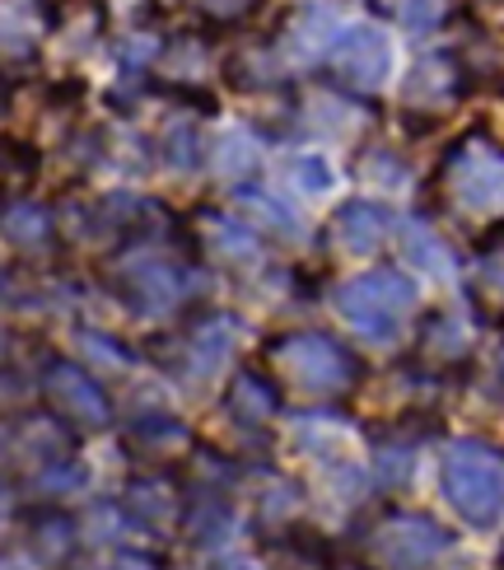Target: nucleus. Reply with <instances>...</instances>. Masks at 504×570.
I'll return each instance as SVG.
<instances>
[{"label":"nucleus","instance_id":"nucleus-1","mask_svg":"<svg viewBox=\"0 0 504 570\" xmlns=\"http://www.w3.org/2000/svg\"><path fill=\"white\" fill-rule=\"evenodd\" d=\"M444 491L463 519L495 524L504 510V459L491 444H476V440L453 444L444 459Z\"/></svg>","mask_w":504,"mask_h":570},{"label":"nucleus","instance_id":"nucleus-2","mask_svg":"<svg viewBox=\"0 0 504 570\" xmlns=\"http://www.w3.org/2000/svg\"><path fill=\"white\" fill-rule=\"evenodd\" d=\"M336 308H342V318L350 327L369 332V337L383 342V337H393L397 323L416 308V285L393 267L365 272V276H355L336 291Z\"/></svg>","mask_w":504,"mask_h":570},{"label":"nucleus","instance_id":"nucleus-3","mask_svg":"<svg viewBox=\"0 0 504 570\" xmlns=\"http://www.w3.org/2000/svg\"><path fill=\"white\" fill-rule=\"evenodd\" d=\"M271 365L285 384H295L304 393H332L350 379V361L342 355V346L318 337V332H295V337H280L271 351Z\"/></svg>","mask_w":504,"mask_h":570},{"label":"nucleus","instance_id":"nucleus-4","mask_svg":"<svg viewBox=\"0 0 504 570\" xmlns=\"http://www.w3.org/2000/svg\"><path fill=\"white\" fill-rule=\"evenodd\" d=\"M448 183H453V202L472 216L504 206V155L491 146H463L448 164Z\"/></svg>","mask_w":504,"mask_h":570},{"label":"nucleus","instance_id":"nucleus-5","mask_svg":"<svg viewBox=\"0 0 504 570\" xmlns=\"http://www.w3.org/2000/svg\"><path fill=\"white\" fill-rule=\"evenodd\" d=\"M332 57H336V76L355 89H378L393 76V42L378 23H350V29H342Z\"/></svg>","mask_w":504,"mask_h":570},{"label":"nucleus","instance_id":"nucleus-6","mask_svg":"<svg viewBox=\"0 0 504 570\" xmlns=\"http://www.w3.org/2000/svg\"><path fill=\"white\" fill-rule=\"evenodd\" d=\"M448 548L439 524H429L421 514H397L378 529V557L388 566H425Z\"/></svg>","mask_w":504,"mask_h":570},{"label":"nucleus","instance_id":"nucleus-7","mask_svg":"<svg viewBox=\"0 0 504 570\" xmlns=\"http://www.w3.org/2000/svg\"><path fill=\"white\" fill-rule=\"evenodd\" d=\"M42 393H47V402H52L61 416L80 421V425H103V421H108V397H103V389L93 384L85 370H76V365H52V370H47Z\"/></svg>","mask_w":504,"mask_h":570},{"label":"nucleus","instance_id":"nucleus-8","mask_svg":"<svg viewBox=\"0 0 504 570\" xmlns=\"http://www.w3.org/2000/svg\"><path fill=\"white\" fill-rule=\"evenodd\" d=\"M336 248L350 253V257H369L378 244H383V234H388V216L374 206V202H350L336 210Z\"/></svg>","mask_w":504,"mask_h":570},{"label":"nucleus","instance_id":"nucleus-9","mask_svg":"<svg viewBox=\"0 0 504 570\" xmlns=\"http://www.w3.org/2000/svg\"><path fill=\"white\" fill-rule=\"evenodd\" d=\"M336 38H342L336 14L327 6H304L285 29V52H290V61H318L327 47H336Z\"/></svg>","mask_w":504,"mask_h":570},{"label":"nucleus","instance_id":"nucleus-10","mask_svg":"<svg viewBox=\"0 0 504 570\" xmlns=\"http://www.w3.org/2000/svg\"><path fill=\"white\" fill-rule=\"evenodd\" d=\"M122 285H127V295L146 308V314H159V308H174L178 299V276L174 267H164V263H150V257H136V263L122 267Z\"/></svg>","mask_w":504,"mask_h":570},{"label":"nucleus","instance_id":"nucleus-11","mask_svg":"<svg viewBox=\"0 0 504 570\" xmlns=\"http://www.w3.org/2000/svg\"><path fill=\"white\" fill-rule=\"evenodd\" d=\"M402 253L412 257L425 276H435V281L453 276V257H448V248L435 239V229H429L425 220H406L402 225Z\"/></svg>","mask_w":504,"mask_h":570},{"label":"nucleus","instance_id":"nucleus-12","mask_svg":"<svg viewBox=\"0 0 504 570\" xmlns=\"http://www.w3.org/2000/svg\"><path fill=\"white\" fill-rule=\"evenodd\" d=\"M229 355H234V327L225 318H210V323H201L197 332H191V370H197L201 379L220 374Z\"/></svg>","mask_w":504,"mask_h":570},{"label":"nucleus","instance_id":"nucleus-13","mask_svg":"<svg viewBox=\"0 0 504 570\" xmlns=\"http://www.w3.org/2000/svg\"><path fill=\"white\" fill-rule=\"evenodd\" d=\"M206 239H210L215 257H225V263H253L257 257V234L248 225L229 220V216H215L206 225Z\"/></svg>","mask_w":504,"mask_h":570},{"label":"nucleus","instance_id":"nucleus-14","mask_svg":"<svg viewBox=\"0 0 504 570\" xmlns=\"http://www.w3.org/2000/svg\"><path fill=\"white\" fill-rule=\"evenodd\" d=\"M234 202L244 206V210H253V216H257L261 225H271V229L280 234V239H299V216H295V210L285 206L280 197L261 193V187H244V193H238Z\"/></svg>","mask_w":504,"mask_h":570},{"label":"nucleus","instance_id":"nucleus-15","mask_svg":"<svg viewBox=\"0 0 504 570\" xmlns=\"http://www.w3.org/2000/svg\"><path fill=\"white\" fill-rule=\"evenodd\" d=\"M285 174H290V183L299 187L304 197H327L332 187H336V169H332V159L318 155V150H299L290 164H285Z\"/></svg>","mask_w":504,"mask_h":570},{"label":"nucleus","instance_id":"nucleus-16","mask_svg":"<svg viewBox=\"0 0 504 570\" xmlns=\"http://www.w3.org/2000/svg\"><path fill=\"white\" fill-rule=\"evenodd\" d=\"M453 94V66L444 57H425L416 61L412 80H406V99H421V104H439Z\"/></svg>","mask_w":504,"mask_h":570},{"label":"nucleus","instance_id":"nucleus-17","mask_svg":"<svg viewBox=\"0 0 504 570\" xmlns=\"http://www.w3.org/2000/svg\"><path fill=\"white\" fill-rule=\"evenodd\" d=\"M257 159V146L248 131H225L220 146H215V174L220 178H244Z\"/></svg>","mask_w":504,"mask_h":570},{"label":"nucleus","instance_id":"nucleus-18","mask_svg":"<svg viewBox=\"0 0 504 570\" xmlns=\"http://www.w3.org/2000/svg\"><path fill=\"white\" fill-rule=\"evenodd\" d=\"M42 234H47V210L42 206L23 202V206H10L6 210V239L10 244H38Z\"/></svg>","mask_w":504,"mask_h":570},{"label":"nucleus","instance_id":"nucleus-19","mask_svg":"<svg viewBox=\"0 0 504 570\" xmlns=\"http://www.w3.org/2000/svg\"><path fill=\"white\" fill-rule=\"evenodd\" d=\"M397 19L412 33H429L444 19V0H397Z\"/></svg>","mask_w":504,"mask_h":570},{"label":"nucleus","instance_id":"nucleus-20","mask_svg":"<svg viewBox=\"0 0 504 570\" xmlns=\"http://www.w3.org/2000/svg\"><path fill=\"white\" fill-rule=\"evenodd\" d=\"M229 407L257 421V416H267V412H271V393L261 389L257 379H238V384H234V397H229Z\"/></svg>","mask_w":504,"mask_h":570},{"label":"nucleus","instance_id":"nucleus-21","mask_svg":"<svg viewBox=\"0 0 504 570\" xmlns=\"http://www.w3.org/2000/svg\"><path fill=\"white\" fill-rule=\"evenodd\" d=\"M164 155L174 159L178 169H191V164H197V155H201V140H197V131H191V127L168 131V140H164Z\"/></svg>","mask_w":504,"mask_h":570},{"label":"nucleus","instance_id":"nucleus-22","mask_svg":"<svg viewBox=\"0 0 504 570\" xmlns=\"http://www.w3.org/2000/svg\"><path fill=\"white\" fill-rule=\"evenodd\" d=\"M197 6H201V14L229 23V19H248L257 0H197Z\"/></svg>","mask_w":504,"mask_h":570},{"label":"nucleus","instance_id":"nucleus-23","mask_svg":"<svg viewBox=\"0 0 504 570\" xmlns=\"http://www.w3.org/2000/svg\"><path fill=\"white\" fill-rule=\"evenodd\" d=\"M80 351L89 355V361H103V365H127V351L108 346L103 337H93V332H85V337H80Z\"/></svg>","mask_w":504,"mask_h":570},{"label":"nucleus","instance_id":"nucleus-24","mask_svg":"<svg viewBox=\"0 0 504 570\" xmlns=\"http://www.w3.org/2000/svg\"><path fill=\"white\" fill-rule=\"evenodd\" d=\"M131 505H146L150 519H168V514H174V505H168L164 495H155L150 487H136V491H131Z\"/></svg>","mask_w":504,"mask_h":570},{"label":"nucleus","instance_id":"nucleus-25","mask_svg":"<svg viewBox=\"0 0 504 570\" xmlns=\"http://www.w3.org/2000/svg\"><path fill=\"white\" fill-rule=\"evenodd\" d=\"M0 351H6V346H0Z\"/></svg>","mask_w":504,"mask_h":570}]
</instances>
